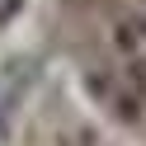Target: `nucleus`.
Instances as JSON below:
<instances>
[{
	"instance_id": "nucleus-1",
	"label": "nucleus",
	"mask_w": 146,
	"mask_h": 146,
	"mask_svg": "<svg viewBox=\"0 0 146 146\" xmlns=\"http://www.w3.org/2000/svg\"><path fill=\"white\" fill-rule=\"evenodd\" d=\"M19 5H24V0H0V24H10L14 14H19Z\"/></svg>"
}]
</instances>
